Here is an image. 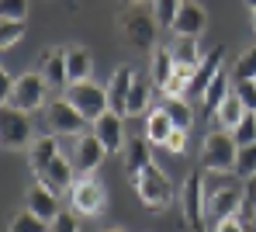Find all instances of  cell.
I'll list each match as a JSON object with an SVG mask.
<instances>
[{
	"label": "cell",
	"instance_id": "2e32d148",
	"mask_svg": "<svg viewBox=\"0 0 256 232\" xmlns=\"http://www.w3.org/2000/svg\"><path fill=\"white\" fill-rule=\"evenodd\" d=\"M24 208L32 212V215H38L42 222H56V215H59V198H56V190H48L45 184H35L28 190V198H24Z\"/></svg>",
	"mask_w": 256,
	"mask_h": 232
},
{
	"label": "cell",
	"instance_id": "ba28073f",
	"mask_svg": "<svg viewBox=\"0 0 256 232\" xmlns=\"http://www.w3.org/2000/svg\"><path fill=\"white\" fill-rule=\"evenodd\" d=\"M156 28H160L156 14H146V10H128V14H122V35H125L128 46H135V48L152 52L156 48Z\"/></svg>",
	"mask_w": 256,
	"mask_h": 232
},
{
	"label": "cell",
	"instance_id": "44dd1931",
	"mask_svg": "<svg viewBox=\"0 0 256 232\" xmlns=\"http://www.w3.org/2000/svg\"><path fill=\"white\" fill-rule=\"evenodd\" d=\"M228 94H232V73H228V70H222L212 84H208L204 97H201V104H204V111H208L212 118L218 114V108L225 104V97H228Z\"/></svg>",
	"mask_w": 256,
	"mask_h": 232
},
{
	"label": "cell",
	"instance_id": "f546056e",
	"mask_svg": "<svg viewBox=\"0 0 256 232\" xmlns=\"http://www.w3.org/2000/svg\"><path fill=\"white\" fill-rule=\"evenodd\" d=\"M232 80H236V84H242V80H256V46L246 48V52L236 59V66H232Z\"/></svg>",
	"mask_w": 256,
	"mask_h": 232
},
{
	"label": "cell",
	"instance_id": "7bdbcfd3",
	"mask_svg": "<svg viewBox=\"0 0 256 232\" xmlns=\"http://www.w3.org/2000/svg\"><path fill=\"white\" fill-rule=\"evenodd\" d=\"M108 232H125V229H108Z\"/></svg>",
	"mask_w": 256,
	"mask_h": 232
},
{
	"label": "cell",
	"instance_id": "d4e9b609",
	"mask_svg": "<svg viewBox=\"0 0 256 232\" xmlns=\"http://www.w3.org/2000/svg\"><path fill=\"white\" fill-rule=\"evenodd\" d=\"M160 108L173 118V125H176V128H187V132L194 128V111H190V104H187L184 97H170V94H163Z\"/></svg>",
	"mask_w": 256,
	"mask_h": 232
},
{
	"label": "cell",
	"instance_id": "603a6c76",
	"mask_svg": "<svg viewBox=\"0 0 256 232\" xmlns=\"http://www.w3.org/2000/svg\"><path fill=\"white\" fill-rule=\"evenodd\" d=\"M173 118L163 111V108H156V111H149V122H146V139L152 142V146H166V139L173 136Z\"/></svg>",
	"mask_w": 256,
	"mask_h": 232
},
{
	"label": "cell",
	"instance_id": "836d02e7",
	"mask_svg": "<svg viewBox=\"0 0 256 232\" xmlns=\"http://www.w3.org/2000/svg\"><path fill=\"white\" fill-rule=\"evenodd\" d=\"M24 35V21H14V18H0V46L10 48L18 38Z\"/></svg>",
	"mask_w": 256,
	"mask_h": 232
},
{
	"label": "cell",
	"instance_id": "7c38bea8",
	"mask_svg": "<svg viewBox=\"0 0 256 232\" xmlns=\"http://www.w3.org/2000/svg\"><path fill=\"white\" fill-rule=\"evenodd\" d=\"M94 136L104 142L108 152H125V114L108 111L94 122Z\"/></svg>",
	"mask_w": 256,
	"mask_h": 232
},
{
	"label": "cell",
	"instance_id": "484cf974",
	"mask_svg": "<svg viewBox=\"0 0 256 232\" xmlns=\"http://www.w3.org/2000/svg\"><path fill=\"white\" fill-rule=\"evenodd\" d=\"M149 100H152V80H146V76L135 73V84H132V94H128L125 114H142V111L149 108Z\"/></svg>",
	"mask_w": 256,
	"mask_h": 232
},
{
	"label": "cell",
	"instance_id": "4dcf8cb0",
	"mask_svg": "<svg viewBox=\"0 0 256 232\" xmlns=\"http://www.w3.org/2000/svg\"><path fill=\"white\" fill-rule=\"evenodd\" d=\"M180 7H184V0H152L156 21H160L163 28H173V21H176V14H180Z\"/></svg>",
	"mask_w": 256,
	"mask_h": 232
},
{
	"label": "cell",
	"instance_id": "60d3db41",
	"mask_svg": "<svg viewBox=\"0 0 256 232\" xmlns=\"http://www.w3.org/2000/svg\"><path fill=\"white\" fill-rule=\"evenodd\" d=\"M246 7H250V10H256V0H246Z\"/></svg>",
	"mask_w": 256,
	"mask_h": 232
},
{
	"label": "cell",
	"instance_id": "d6986e66",
	"mask_svg": "<svg viewBox=\"0 0 256 232\" xmlns=\"http://www.w3.org/2000/svg\"><path fill=\"white\" fill-rule=\"evenodd\" d=\"M152 142L149 139H132L125 146V174L128 180H135L146 166H152V149H149Z\"/></svg>",
	"mask_w": 256,
	"mask_h": 232
},
{
	"label": "cell",
	"instance_id": "d6a6232c",
	"mask_svg": "<svg viewBox=\"0 0 256 232\" xmlns=\"http://www.w3.org/2000/svg\"><path fill=\"white\" fill-rule=\"evenodd\" d=\"M10 232H48V222H42L38 215H32L28 208L10 222Z\"/></svg>",
	"mask_w": 256,
	"mask_h": 232
},
{
	"label": "cell",
	"instance_id": "83f0119b",
	"mask_svg": "<svg viewBox=\"0 0 256 232\" xmlns=\"http://www.w3.org/2000/svg\"><path fill=\"white\" fill-rule=\"evenodd\" d=\"M173 59H176V66H201V46H198V38H176V46H173Z\"/></svg>",
	"mask_w": 256,
	"mask_h": 232
},
{
	"label": "cell",
	"instance_id": "ee69618b",
	"mask_svg": "<svg viewBox=\"0 0 256 232\" xmlns=\"http://www.w3.org/2000/svg\"><path fill=\"white\" fill-rule=\"evenodd\" d=\"M132 4H146V0H132Z\"/></svg>",
	"mask_w": 256,
	"mask_h": 232
},
{
	"label": "cell",
	"instance_id": "6da1fadb",
	"mask_svg": "<svg viewBox=\"0 0 256 232\" xmlns=\"http://www.w3.org/2000/svg\"><path fill=\"white\" fill-rule=\"evenodd\" d=\"M236 160H239V146L232 139V132L212 128L201 142V166L208 174H236Z\"/></svg>",
	"mask_w": 256,
	"mask_h": 232
},
{
	"label": "cell",
	"instance_id": "5b68a950",
	"mask_svg": "<svg viewBox=\"0 0 256 232\" xmlns=\"http://www.w3.org/2000/svg\"><path fill=\"white\" fill-rule=\"evenodd\" d=\"M208 190H204V177L201 174H187L184 180V222L190 232H208Z\"/></svg>",
	"mask_w": 256,
	"mask_h": 232
},
{
	"label": "cell",
	"instance_id": "9c48e42d",
	"mask_svg": "<svg viewBox=\"0 0 256 232\" xmlns=\"http://www.w3.org/2000/svg\"><path fill=\"white\" fill-rule=\"evenodd\" d=\"M66 97L80 108V114H84L90 125H94L100 114L111 111V97H108V90L97 87V84H90V80H86V84H73V87L66 90Z\"/></svg>",
	"mask_w": 256,
	"mask_h": 232
},
{
	"label": "cell",
	"instance_id": "74e56055",
	"mask_svg": "<svg viewBox=\"0 0 256 232\" xmlns=\"http://www.w3.org/2000/svg\"><path fill=\"white\" fill-rule=\"evenodd\" d=\"M236 94L242 97L246 111H256V80H242V84H236Z\"/></svg>",
	"mask_w": 256,
	"mask_h": 232
},
{
	"label": "cell",
	"instance_id": "ffe728a7",
	"mask_svg": "<svg viewBox=\"0 0 256 232\" xmlns=\"http://www.w3.org/2000/svg\"><path fill=\"white\" fill-rule=\"evenodd\" d=\"M66 70H70V87L73 84H86L90 70H94V56L84 46H66Z\"/></svg>",
	"mask_w": 256,
	"mask_h": 232
},
{
	"label": "cell",
	"instance_id": "8d00e7d4",
	"mask_svg": "<svg viewBox=\"0 0 256 232\" xmlns=\"http://www.w3.org/2000/svg\"><path fill=\"white\" fill-rule=\"evenodd\" d=\"M48 232H80L76 215H73V212H59V215H56V222L48 226Z\"/></svg>",
	"mask_w": 256,
	"mask_h": 232
},
{
	"label": "cell",
	"instance_id": "277c9868",
	"mask_svg": "<svg viewBox=\"0 0 256 232\" xmlns=\"http://www.w3.org/2000/svg\"><path fill=\"white\" fill-rule=\"evenodd\" d=\"M45 118H48V128H52L56 136H73V139L86 136V132H84L86 118L80 114V108H76L70 97H56V100H48V104H45Z\"/></svg>",
	"mask_w": 256,
	"mask_h": 232
},
{
	"label": "cell",
	"instance_id": "1f68e13d",
	"mask_svg": "<svg viewBox=\"0 0 256 232\" xmlns=\"http://www.w3.org/2000/svg\"><path fill=\"white\" fill-rule=\"evenodd\" d=\"M232 139H236V146H239V149H242V146H253V142H256V111H250V114L236 125Z\"/></svg>",
	"mask_w": 256,
	"mask_h": 232
},
{
	"label": "cell",
	"instance_id": "cb8c5ba5",
	"mask_svg": "<svg viewBox=\"0 0 256 232\" xmlns=\"http://www.w3.org/2000/svg\"><path fill=\"white\" fill-rule=\"evenodd\" d=\"M56 156H62L59 152V139L56 136H38V139L32 142V149H28V160H32V170L38 174L45 163H52Z\"/></svg>",
	"mask_w": 256,
	"mask_h": 232
},
{
	"label": "cell",
	"instance_id": "8fae6325",
	"mask_svg": "<svg viewBox=\"0 0 256 232\" xmlns=\"http://www.w3.org/2000/svg\"><path fill=\"white\" fill-rule=\"evenodd\" d=\"M104 156H108V149H104V142L97 139L94 132H86L76 139V152H73V166H76V174L80 177H90L100 163H104Z\"/></svg>",
	"mask_w": 256,
	"mask_h": 232
},
{
	"label": "cell",
	"instance_id": "8992f818",
	"mask_svg": "<svg viewBox=\"0 0 256 232\" xmlns=\"http://www.w3.org/2000/svg\"><path fill=\"white\" fill-rule=\"evenodd\" d=\"M0 142H4V149H10V152L32 149L35 136H32V122H28L24 111L4 104V114H0Z\"/></svg>",
	"mask_w": 256,
	"mask_h": 232
},
{
	"label": "cell",
	"instance_id": "d590c367",
	"mask_svg": "<svg viewBox=\"0 0 256 232\" xmlns=\"http://www.w3.org/2000/svg\"><path fill=\"white\" fill-rule=\"evenodd\" d=\"M24 14H28V0H0V18L24 21Z\"/></svg>",
	"mask_w": 256,
	"mask_h": 232
},
{
	"label": "cell",
	"instance_id": "5bb4252c",
	"mask_svg": "<svg viewBox=\"0 0 256 232\" xmlns=\"http://www.w3.org/2000/svg\"><path fill=\"white\" fill-rule=\"evenodd\" d=\"M204 24H208L204 7H201L198 0H184V7H180V14H176V21H173V32H176L180 38H198V35L204 32Z\"/></svg>",
	"mask_w": 256,
	"mask_h": 232
},
{
	"label": "cell",
	"instance_id": "e0dca14e",
	"mask_svg": "<svg viewBox=\"0 0 256 232\" xmlns=\"http://www.w3.org/2000/svg\"><path fill=\"white\" fill-rule=\"evenodd\" d=\"M132 84H135V73H132V66H118V70H114V76H111V84H108L111 111L125 114V108H128V94H132ZM125 118H128V114H125Z\"/></svg>",
	"mask_w": 256,
	"mask_h": 232
},
{
	"label": "cell",
	"instance_id": "30bf717a",
	"mask_svg": "<svg viewBox=\"0 0 256 232\" xmlns=\"http://www.w3.org/2000/svg\"><path fill=\"white\" fill-rule=\"evenodd\" d=\"M242 208V187H222V190H208V232H214L225 218H236Z\"/></svg>",
	"mask_w": 256,
	"mask_h": 232
},
{
	"label": "cell",
	"instance_id": "52a82bcc",
	"mask_svg": "<svg viewBox=\"0 0 256 232\" xmlns=\"http://www.w3.org/2000/svg\"><path fill=\"white\" fill-rule=\"evenodd\" d=\"M70 201H73V212H80L84 218H94L108 208V187L97 177H76V184L70 187Z\"/></svg>",
	"mask_w": 256,
	"mask_h": 232
},
{
	"label": "cell",
	"instance_id": "ac0fdd59",
	"mask_svg": "<svg viewBox=\"0 0 256 232\" xmlns=\"http://www.w3.org/2000/svg\"><path fill=\"white\" fill-rule=\"evenodd\" d=\"M173 73H176V59H173V48H152V62H149V80H152V87H160V90H166V84L173 80Z\"/></svg>",
	"mask_w": 256,
	"mask_h": 232
},
{
	"label": "cell",
	"instance_id": "e575fe53",
	"mask_svg": "<svg viewBox=\"0 0 256 232\" xmlns=\"http://www.w3.org/2000/svg\"><path fill=\"white\" fill-rule=\"evenodd\" d=\"M236 174H239V177H246V180H250V177H256V142H253V146H242V149H239Z\"/></svg>",
	"mask_w": 256,
	"mask_h": 232
},
{
	"label": "cell",
	"instance_id": "f35d334b",
	"mask_svg": "<svg viewBox=\"0 0 256 232\" xmlns=\"http://www.w3.org/2000/svg\"><path fill=\"white\" fill-rule=\"evenodd\" d=\"M163 149H170L173 156H184V152H187V128H173V136L166 139Z\"/></svg>",
	"mask_w": 256,
	"mask_h": 232
},
{
	"label": "cell",
	"instance_id": "4316f807",
	"mask_svg": "<svg viewBox=\"0 0 256 232\" xmlns=\"http://www.w3.org/2000/svg\"><path fill=\"white\" fill-rule=\"evenodd\" d=\"M239 218L246 232H256V177H250L242 184V208H239Z\"/></svg>",
	"mask_w": 256,
	"mask_h": 232
},
{
	"label": "cell",
	"instance_id": "3957f363",
	"mask_svg": "<svg viewBox=\"0 0 256 232\" xmlns=\"http://www.w3.org/2000/svg\"><path fill=\"white\" fill-rule=\"evenodd\" d=\"M132 187H135V194H138V201L146 204V208H152V212H160V208H170L173 204V180L152 163V166H146L135 180H132Z\"/></svg>",
	"mask_w": 256,
	"mask_h": 232
},
{
	"label": "cell",
	"instance_id": "7402d4cb",
	"mask_svg": "<svg viewBox=\"0 0 256 232\" xmlns=\"http://www.w3.org/2000/svg\"><path fill=\"white\" fill-rule=\"evenodd\" d=\"M250 111H246V104H242V97L232 90L225 97V104L218 108V114H214V122H218V128H225V132H236V125L246 118Z\"/></svg>",
	"mask_w": 256,
	"mask_h": 232
},
{
	"label": "cell",
	"instance_id": "b9f144b4",
	"mask_svg": "<svg viewBox=\"0 0 256 232\" xmlns=\"http://www.w3.org/2000/svg\"><path fill=\"white\" fill-rule=\"evenodd\" d=\"M253 32H256V10H253Z\"/></svg>",
	"mask_w": 256,
	"mask_h": 232
},
{
	"label": "cell",
	"instance_id": "9a60e30c",
	"mask_svg": "<svg viewBox=\"0 0 256 232\" xmlns=\"http://www.w3.org/2000/svg\"><path fill=\"white\" fill-rule=\"evenodd\" d=\"M38 73L48 80V87H66L70 84V70H66V48H45L38 56Z\"/></svg>",
	"mask_w": 256,
	"mask_h": 232
},
{
	"label": "cell",
	"instance_id": "4fadbf2b",
	"mask_svg": "<svg viewBox=\"0 0 256 232\" xmlns=\"http://www.w3.org/2000/svg\"><path fill=\"white\" fill-rule=\"evenodd\" d=\"M35 177H38V184H45L48 190H56V194H59V190H70V187L76 184V166H73L70 160L56 156L52 163H45Z\"/></svg>",
	"mask_w": 256,
	"mask_h": 232
},
{
	"label": "cell",
	"instance_id": "7a4b0ae2",
	"mask_svg": "<svg viewBox=\"0 0 256 232\" xmlns=\"http://www.w3.org/2000/svg\"><path fill=\"white\" fill-rule=\"evenodd\" d=\"M48 80H45L42 73L35 70V73H21L14 84H10V90L4 94V104H10V108H18V111H24V114H32V111H38L45 108L48 100Z\"/></svg>",
	"mask_w": 256,
	"mask_h": 232
},
{
	"label": "cell",
	"instance_id": "f1b7e54d",
	"mask_svg": "<svg viewBox=\"0 0 256 232\" xmlns=\"http://www.w3.org/2000/svg\"><path fill=\"white\" fill-rule=\"evenodd\" d=\"M194 73H198V66H176V73H173V80L166 84V90L170 97H184V94H190V80H194Z\"/></svg>",
	"mask_w": 256,
	"mask_h": 232
},
{
	"label": "cell",
	"instance_id": "ab89813d",
	"mask_svg": "<svg viewBox=\"0 0 256 232\" xmlns=\"http://www.w3.org/2000/svg\"><path fill=\"white\" fill-rule=\"evenodd\" d=\"M214 232H246V226H242V218L236 215V218H225V222H222Z\"/></svg>",
	"mask_w": 256,
	"mask_h": 232
}]
</instances>
